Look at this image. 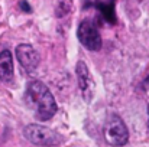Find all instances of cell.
I'll return each mask as SVG.
<instances>
[{"label": "cell", "instance_id": "cell-1", "mask_svg": "<svg viewBox=\"0 0 149 147\" xmlns=\"http://www.w3.org/2000/svg\"><path fill=\"white\" fill-rule=\"evenodd\" d=\"M26 99L35 110V115L41 121L51 120L56 112V102L48 87L41 81H32L26 88Z\"/></svg>", "mask_w": 149, "mask_h": 147}, {"label": "cell", "instance_id": "cell-2", "mask_svg": "<svg viewBox=\"0 0 149 147\" xmlns=\"http://www.w3.org/2000/svg\"><path fill=\"white\" fill-rule=\"evenodd\" d=\"M23 136L31 143L42 147L56 146L62 141L61 136L56 131L51 130L49 127L39 126V124H28L23 128Z\"/></svg>", "mask_w": 149, "mask_h": 147}, {"label": "cell", "instance_id": "cell-3", "mask_svg": "<svg viewBox=\"0 0 149 147\" xmlns=\"http://www.w3.org/2000/svg\"><path fill=\"white\" fill-rule=\"evenodd\" d=\"M104 139L111 146H125L129 140V131L119 115H110L104 124Z\"/></svg>", "mask_w": 149, "mask_h": 147}, {"label": "cell", "instance_id": "cell-4", "mask_svg": "<svg viewBox=\"0 0 149 147\" xmlns=\"http://www.w3.org/2000/svg\"><path fill=\"white\" fill-rule=\"evenodd\" d=\"M78 39L88 50H99L101 48V36L97 26L91 20H84L78 26Z\"/></svg>", "mask_w": 149, "mask_h": 147}, {"label": "cell", "instance_id": "cell-5", "mask_svg": "<svg viewBox=\"0 0 149 147\" xmlns=\"http://www.w3.org/2000/svg\"><path fill=\"white\" fill-rule=\"evenodd\" d=\"M77 79H78V85H80V90H81L84 99L87 102H90L94 95L96 84H94V79H93L86 62H83V61H80L77 63Z\"/></svg>", "mask_w": 149, "mask_h": 147}, {"label": "cell", "instance_id": "cell-6", "mask_svg": "<svg viewBox=\"0 0 149 147\" xmlns=\"http://www.w3.org/2000/svg\"><path fill=\"white\" fill-rule=\"evenodd\" d=\"M16 58L23 66V69L28 72L35 71L39 65V53L31 45H26V43H22L16 48Z\"/></svg>", "mask_w": 149, "mask_h": 147}, {"label": "cell", "instance_id": "cell-7", "mask_svg": "<svg viewBox=\"0 0 149 147\" xmlns=\"http://www.w3.org/2000/svg\"><path fill=\"white\" fill-rule=\"evenodd\" d=\"M13 78V58L9 50L0 52V79L10 81Z\"/></svg>", "mask_w": 149, "mask_h": 147}, {"label": "cell", "instance_id": "cell-8", "mask_svg": "<svg viewBox=\"0 0 149 147\" xmlns=\"http://www.w3.org/2000/svg\"><path fill=\"white\" fill-rule=\"evenodd\" d=\"M100 7V10L103 12V14L106 16V19H109L110 22H113L114 20V16H113V3H109V4H101V3H99L97 4Z\"/></svg>", "mask_w": 149, "mask_h": 147}, {"label": "cell", "instance_id": "cell-9", "mask_svg": "<svg viewBox=\"0 0 149 147\" xmlns=\"http://www.w3.org/2000/svg\"><path fill=\"white\" fill-rule=\"evenodd\" d=\"M20 7H23V10H26V12H29V10H31V9H29V6L26 4V1H22V3H20Z\"/></svg>", "mask_w": 149, "mask_h": 147}, {"label": "cell", "instance_id": "cell-10", "mask_svg": "<svg viewBox=\"0 0 149 147\" xmlns=\"http://www.w3.org/2000/svg\"><path fill=\"white\" fill-rule=\"evenodd\" d=\"M148 124H149V123H148Z\"/></svg>", "mask_w": 149, "mask_h": 147}]
</instances>
